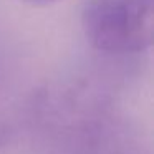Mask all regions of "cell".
Segmentation results:
<instances>
[{"label":"cell","mask_w":154,"mask_h":154,"mask_svg":"<svg viewBox=\"0 0 154 154\" xmlns=\"http://www.w3.org/2000/svg\"><path fill=\"white\" fill-rule=\"evenodd\" d=\"M81 27L86 40L100 51H146L152 45V0H86Z\"/></svg>","instance_id":"1"},{"label":"cell","mask_w":154,"mask_h":154,"mask_svg":"<svg viewBox=\"0 0 154 154\" xmlns=\"http://www.w3.org/2000/svg\"><path fill=\"white\" fill-rule=\"evenodd\" d=\"M22 2L27 5H32V7H47V5L57 4L60 0H22Z\"/></svg>","instance_id":"2"}]
</instances>
